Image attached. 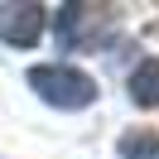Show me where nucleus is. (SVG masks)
Masks as SVG:
<instances>
[{
    "mask_svg": "<svg viewBox=\"0 0 159 159\" xmlns=\"http://www.w3.org/2000/svg\"><path fill=\"white\" fill-rule=\"evenodd\" d=\"M29 87L39 92L48 106H63V111L92 106V97H97V82H92L82 68H68V63H43V68H29Z\"/></svg>",
    "mask_w": 159,
    "mask_h": 159,
    "instance_id": "nucleus-1",
    "label": "nucleus"
},
{
    "mask_svg": "<svg viewBox=\"0 0 159 159\" xmlns=\"http://www.w3.org/2000/svg\"><path fill=\"white\" fill-rule=\"evenodd\" d=\"M106 24H116V10L111 5H68L58 20V39L63 48H72V43H97V29H106Z\"/></svg>",
    "mask_w": 159,
    "mask_h": 159,
    "instance_id": "nucleus-2",
    "label": "nucleus"
},
{
    "mask_svg": "<svg viewBox=\"0 0 159 159\" xmlns=\"http://www.w3.org/2000/svg\"><path fill=\"white\" fill-rule=\"evenodd\" d=\"M43 24H48L43 5H0V39L15 43V48H34Z\"/></svg>",
    "mask_w": 159,
    "mask_h": 159,
    "instance_id": "nucleus-3",
    "label": "nucleus"
},
{
    "mask_svg": "<svg viewBox=\"0 0 159 159\" xmlns=\"http://www.w3.org/2000/svg\"><path fill=\"white\" fill-rule=\"evenodd\" d=\"M120 159H159V125H135L120 135Z\"/></svg>",
    "mask_w": 159,
    "mask_h": 159,
    "instance_id": "nucleus-4",
    "label": "nucleus"
},
{
    "mask_svg": "<svg viewBox=\"0 0 159 159\" xmlns=\"http://www.w3.org/2000/svg\"><path fill=\"white\" fill-rule=\"evenodd\" d=\"M130 97L140 106H159V58H145L130 72Z\"/></svg>",
    "mask_w": 159,
    "mask_h": 159,
    "instance_id": "nucleus-5",
    "label": "nucleus"
}]
</instances>
